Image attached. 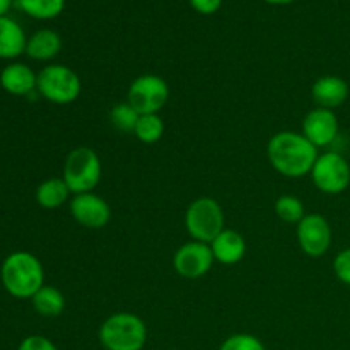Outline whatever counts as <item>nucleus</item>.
Returning <instances> with one entry per match:
<instances>
[{
	"instance_id": "nucleus-5",
	"label": "nucleus",
	"mask_w": 350,
	"mask_h": 350,
	"mask_svg": "<svg viewBox=\"0 0 350 350\" xmlns=\"http://www.w3.org/2000/svg\"><path fill=\"white\" fill-rule=\"evenodd\" d=\"M224 211L212 197H200L188 205L185 212V228L193 241L211 245L224 231Z\"/></svg>"
},
{
	"instance_id": "nucleus-8",
	"label": "nucleus",
	"mask_w": 350,
	"mask_h": 350,
	"mask_svg": "<svg viewBox=\"0 0 350 350\" xmlns=\"http://www.w3.org/2000/svg\"><path fill=\"white\" fill-rule=\"evenodd\" d=\"M310 174L314 187L321 193L340 195L350 185L349 161L342 154L334 152V150L320 154Z\"/></svg>"
},
{
	"instance_id": "nucleus-6",
	"label": "nucleus",
	"mask_w": 350,
	"mask_h": 350,
	"mask_svg": "<svg viewBox=\"0 0 350 350\" xmlns=\"http://www.w3.org/2000/svg\"><path fill=\"white\" fill-rule=\"evenodd\" d=\"M38 92L55 105H70L81 96V77L62 64L46 65L38 74Z\"/></svg>"
},
{
	"instance_id": "nucleus-19",
	"label": "nucleus",
	"mask_w": 350,
	"mask_h": 350,
	"mask_svg": "<svg viewBox=\"0 0 350 350\" xmlns=\"http://www.w3.org/2000/svg\"><path fill=\"white\" fill-rule=\"evenodd\" d=\"M33 308L41 317L53 318L64 313L65 310V296L60 289L53 286H43L33 297Z\"/></svg>"
},
{
	"instance_id": "nucleus-30",
	"label": "nucleus",
	"mask_w": 350,
	"mask_h": 350,
	"mask_svg": "<svg viewBox=\"0 0 350 350\" xmlns=\"http://www.w3.org/2000/svg\"><path fill=\"white\" fill-rule=\"evenodd\" d=\"M174 350H180V349H174Z\"/></svg>"
},
{
	"instance_id": "nucleus-29",
	"label": "nucleus",
	"mask_w": 350,
	"mask_h": 350,
	"mask_svg": "<svg viewBox=\"0 0 350 350\" xmlns=\"http://www.w3.org/2000/svg\"><path fill=\"white\" fill-rule=\"evenodd\" d=\"M267 3H272V5H287V3H293L294 0H265Z\"/></svg>"
},
{
	"instance_id": "nucleus-25",
	"label": "nucleus",
	"mask_w": 350,
	"mask_h": 350,
	"mask_svg": "<svg viewBox=\"0 0 350 350\" xmlns=\"http://www.w3.org/2000/svg\"><path fill=\"white\" fill-rule=\"evenodd\" d=\"M334 272L335 277H337L342 284L350 287V248L342 250V252L335 256Z\"/></svg>"
},
{
	"instance_id": "nucleus-14",
	"label": "nucleus",
	"mask_w": 350,
	"mask_h": 350,
	"mask_svg": "<svg viewBox=\"0 0 350 350\" xmlns=\"http://www.w3.org/2000/svg\"><path fill=\"white\" fill-rule=\"evenodd\" d=\"M0 85L9 94L27 96L36 89L38 74H34L33 68L27 67L26 64L14 62L7 65L0 74Z\"/></svg>"
},
{
	"instance_id": "nucleus-21",
	"label": "nucleus",
	"mask_w": 350,
	"mask_h": 350,
	"mask_svg": "<svg viewBox=\"0 0 350 350\" xmlns=\"http://www.w3.org/2000/svg\"><path fill=\"white\" fill-rule=\"evenodd\" d=\"M133 133L144 144L159 142L164 133V122L159 113L157 115H140Z\"/></svg>"
},
{
	"instance_id": "nucleus-27",
	"label": "nucleus",
	"mask_w": 350,
	"mask_h": 350,
	"mask_svg": "<svg viewBox=\"0 0 350 350\" xmlns=\"http://www.w3.org/2000/svg\"><path fill=\"white\" fill-rule=\"evenodd\" d=\"M190 5L197 10L198 14L204 16H211V14L217 12L222 5V0H190Z\"/></svg>"
},
{
	"instance_id": "nucleus-15",
	"label": "nucleus",
	"mask_w": 350,
	"mask_h": 350,
	"mask_svg": "<svg viewBox=\"0 0 350 350\" xmlns=\"http://www.w3.org/2000/svg\"><path fill=\"white\" fill-rule=\"evenodd\" d=\"M215 262L222 265H236L245 258L246 241L234 229H224L214 241L211 243Z\"/></svg>"
},
{
	"instance_id": "nucleus-17",
	"label": "nucleus",
	"mask_w": 350,
	"mask_h": 350,
	"mask_svg": "<svg viewBox=\"0 0 350 350\" xmlns=\"http://www.w3.org/2000/svg\"><path fill=\"white\" fill-rule=\"evenodd\" d=\"M62 50V38L53 29H40L27 38L26 55L33 60L48 62L53 60Z\"/></svg>"
},
{
	"instance_id": "nucleus-4",
	"label": "nucleus",
	"mask_w": 350,
	"mask_h": 350,
	"mask_svg": "<svg viewBox=\"0 0 350 350\" xmlns=\"http://www.w3.org/2000/svg\"><path fill=\"white\" fill-rule=\"evenodd\" d=\"M101 174V159L91 147H75L65 157L62 178L74 195L94 190Z\"/></svg>"
},
{
	"instance_id": "nucleus-23",
	"label": "nucleus",
	"mask_w": 350,
	"mask_h": 350,
	"mask_svg": "<svg viewBox=\"0 0 350 350\" xmlns=\"http://www.w3.org/2000/svg\"><path fill=\"white\" fill-rule=\"evenodd\" d=\"M139 113L132 108L130 103H118V105L113 106L111 113H109V118H111L113 126L120 132H132L135 130L137 122H139Z\"/></svg>"
},
{
	"instance_id": "nucleus-22",
	"label": "nucleus",
	"mask_w": 350,
	"mask_h": 350,
	"mask_svg": "<svg viewBox=\"0 0 350 350\" xmlns=\"http://www.w3.org/2000/svg\"><path fill=\"white\" fill-rule=\"evenodd\" d=\"M275 214L280 221L289 222V224H299L303 217L306 215L304 212L303 202L294 195H280L275 200Z\"/></svg>"
},
{
	"instance_id": "nucleus-11",
	"label": "nucleus",
	"mask_w": 350,
	"mask_h": 350,
	"mask_svg": "<svg viewBox=\"0 0 350 350\" xmlns=\"http://www.w3.org/2000/svg\"><path fill=\"white\" fill-rule=\"evenodd\" d=\"M70 214L77 224L88 229H101L111 219V208L103 197L94 191L74 195L70 200Z\"/></svg>"
},
{
	"instance_id": "nucleus-3",
	"label": "nucleus",
	"mask_w": 350,
	"mask_h": 350,
	"mask_svg": "<svg viewBox=\"0 0 350 350\" xmlns=\"http://www.w3.org/2000/svg\"><path fill=\"white\" fill-rule=\"evenodd\" d=\"M99 342L105 350H142L147 342V327L133 313H113L99 327Z\"/></svg>"
},
{
	"instance_id": "nucleus-12",
	"label": "nucleus",
	"mask_w": 350,
	"mask_h": 350,
	"mask_svg": "<svg viewBox=\"0 0 350 350\" xmlns=\"http://www.w3.org/2000/svg\"><path fill=\"white\" fill-rule=\"evenodd\" d=\"M338 118L334 109L314 108L304 116L303 135L314 147H327L338 137Z\"/></svg>"
},
{
	"instance_id": "nucleus-24",
	"label": "nucleus",
	"mask_w": 350,
	"mask_h": 350,
	"mask_svg": "<svg viewBox=\"0 0 350 350\" xmlns=\"http://www.w3.org/2000/svg\"><path fill=\"white\" fill-rule=\"evenodd\" d=\"M219 350H267L258 337L252 334H234L226 338Z\"/></svg>"
},
{
	"instance_id": "nucleus-20",
	"label": "nucleus",
	"mask_w": 350,
	"mask_h": 350,
	"mask_svg": "<svg viewBox=\"0 0 350 350\" xmlns=\"http://www.w3.org/2000/svg\"><path fill=\"white\" fill-rule=\"evenodd\" d=\"M17 5L29 17L46 21L60 16L65 0H17Z\"/></svg>"
},
{
	"instance_id": "nucleus-28",
	"label": "nucleus",
	"mask_w": 350,
	"mask_h": 350,
	"mask_svg": "<svg viewBox=\"0 0 350 350\" xmlns=\"http://www.w3.org/2000/svg\"><path fill=\"white\" fill-rule=\"evenodd\" d=\"M10 5H12V0H0V17L5 16L7 10L10 9Z\"/></svg>"
},
{
	"instance_id": "nucleus-9",
	"label": "nucleus",
	"mask_w": 350,
	"mask_h": 350,
	"mask_svg": "<svg viewBox=\"0 0 350 350\" xmlns=\"http://www.w3.org/2000/svg\"><path fill=\"white\" fill-rule=\"evenodd\" d=\"M215 258L211 245L200 241H188L176 250L173 267L178 275L185 279H200L211 272Z\"/></svg>"
},
{
	"instance_id": "nucleus-2",
	"label": "nucleus",
	"mask_w": 350,
	"mask_h": 350,
	"mask_svg": "<svg viewBox=\"0 0 350 350\" xmlns=\"http://www.w3.org/2000/svg\"><path fill=\"white\" fill-rule=\"evenodd\" d=\"M0 279L10 296L31 299L44 286V270L33 253L14 252L3 260Z\"/></svg>"
},
{
	"instance_id": "nucleus-13",
	"label": "nucleus",
	"mask_w": 350,
	"mask_h": 350,
	"mask_svg": "<svg viewBox=\"0 0 350 350\" xmlns=\"http://www.w3.org/2000/svg\"><path fill=\"white\" fill-rule=\"evenodd\" d=\"M311 98L318 108L335 109L347 101L349 84L338 75H323L311 88Z\"/></svg>"
},
{
	"instance_id": "nucleus-18",
	"label": "nucleus",
	"mask_w": 350,
	"mask_h": 350,
	"mask_svg": "<svg viewBox=\"0 0 350 350\" xmlns=\"http://www.w3.org/2000/svg\"><path fill=\"white\" fill-rule=\"evenodd\" d=\"M70 193L64 178H50L36 188V202L46 211H55L68 200Z\"/></svg>"
},
{
	"instance_id": "nucleus-16",
	"label": "nucleus",
	"mask_w": 350,
	"mask_h": 350,
	"mask_svg": "<svg viewBox=\"0 0 350 350\" xmlns=\"http://www.w3.org/2000/svg\"><path fill=\"white\" fill-rule=\"evenodd\" d=\"M27 38L19 23L10 17H0V58L12 60L26 53Z\"/></svg>"
},
{
	"instance_id": "nucleus-7",
	"label": "nucleus",
	"mask_w": 350,
	"mask_h": 350,
	"mask_svg": "<svg viewBox=\"0 0 350 350\" xmlns=\"http://www.w3.org/2000/svg\"><path fill=\"white\" fill-rule=\"evenodd\" d=\"M170 99V85L161 75L144 74L133 79L126 94V103L139 115H157Z\"/></svg>"
},
{
	"instance_id": "nucleus-1",
	"label": "nucleus",
	"mask_w": 350,
	"mask_h": 350,
	"mask_svg": "<svg viewBox=\"0 0 350 350\" xmlns=\"http://www.w3.org/2000/svg\"><path fill=\"white\" fill-rule=\"evenodd\" d=\"M267 156L277 173L287 178H303L311 173L318 159V147H314L303 133L279 132L269 140Z\"/></svg>"
},
{
	"instance_id": "nucleus-26",
	"label": "nucleus",
	"mask_w": 350,
	"mask_h": 350,
	"mask_svg": "<svg viewBox=\"0 0 350 350\" xmlns=\"http://www.w3.org/2000/svg\"><path fill=\"white\" fill-rule=\"evenodd\" d=\"M17 350H58L50 338L43 335H29L19 344Z\"/></svg>"
},
{
	"instance_id": "nucleus-10",
	"label": "nucleus",
	"mask_w": 350,
	"mask_h": 350,
	"mask_svg": "<svg viewBox=\"0 0 350 350\" xmlns=\"http://www.w3.org/2000/svg\"><path fill=\"white\" fill-rule=\"evenodd\" d=\"M299 248L311 258H320L332 246V228L327 217L321 214H306L297 224Z\"/></svg>"
}]
</instances>
